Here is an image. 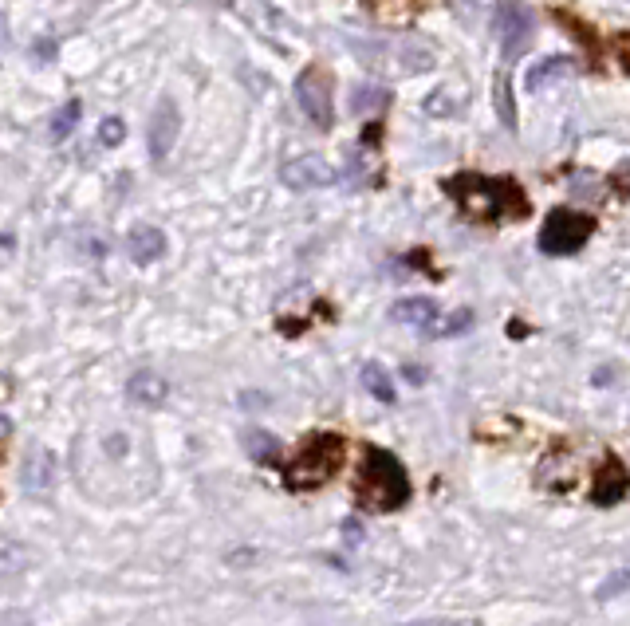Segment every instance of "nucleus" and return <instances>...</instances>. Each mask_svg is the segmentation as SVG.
<instances>
[{"label": "nucleus", "mask_w": 630, "mask_h": 626, "mask_svg": "<svg viewBox=\"0 0 630 626\" xmlns=\"http://www.w3.org/2000/svg\"><path fill=\"white\" fill-rule=\"evenodd\" d=\"M335 178H339V174H335V166H331V162H323L319 154L292 158V162H284V170H280V182H284V186H292V189H300V193L331 186Z\"/></svg>", "instance_id": "nucleus-8"}, {"label": "nucleus", "mask_w": 630, "mask_h": 626, "mask_svg": "<svg viewBox=\"0 0 630 626\" xmlns=\"http://www.w3.org/2000/svg\"><path fill=\"white\" fill-rule=\"evenodd\" d=\"M571 71H575V63L567 60V56H548V60H540L536 67H528V79H524V87H528V91L552 87L556 79H567Z\"/></svg>", "instance_id": "nucleus-14"}, {"label": "nucleus", "mask_w": 630, "mask_h": 626, "mask_svg": "<svg viewBox=\"0 0 630 626\" xmlns=\"http://www.w3.org/2000/svg\"><path fill=\"white\" fill-rule=\"evenodd\" d=\"M343 532L351 536V544H359V536H363V528H359L355 520H343Z\"/></svg>", "instance_id": "nucleus-23"}, {"label": "nucleus", "mask_w": 630, "mask_h": 626, "mask_svg": "<svg viewBox=\"0 0 630 626\" xmlns=\"http://www.w3.org/2000/svg\"><path fill=\"white\" fill-rule=\"evenodd\" d=\"M453 201L473 217V221H504V217H524L528 201L512 178H481V174H461L449 182Z\"/></svg>", "instance_id": "nucleus-2"}, {"label": "nucleus", "mask_w": 630, "mask_h": 626, "mask_svg": "<svg viewBox=\"0 0 630 626\" xmlns=\"http://www.w3.org/2000/svg\"><path fill=\"white\" fill-rule=\"evenodd\" d=\"M8 434H12V422H8V414H0V441H8Z\"/></svg>", "instance_id": "nucleus-24"}, {"label": "nucleus", "mask_w": 630, "mask_h": 626, "mask_svg": "<svg viewBox=\"0 0 630 626\" xmlns=\"http://www.w3.org/2000/svg\"><path fill=\"white\" fill-rule=\"evenodd\" d=\"M627 493H630V477H627V469H623V461H619V457H607V461L599 465V473H595L591 504H595V508H611V504L623 501Z\"/></svg>", "instance_id": "nucleus-9"}, {"label": "nucleus", "mask_w": 630, "mask_h": 626, "mask_svg": "<svg viewBox=\"0 0 630 626\" xmlns=\"http://www.w3.org/2000/svg\"><path fill=\"white\" fill-rule=\"evenodd\" d=\"M178 130H182V111L174 99H158L154 115H150V158L154 162H166L174 142H178Z\"/></svg>", "instance_id": "nucleus-7"}, {"label": "nucleus", "mask_w": 630, "mask_h": 626, "mask_svg": "<svg viewBox=\"0 0 630 626\" xmlns=\"http://www.w3.org/2000/svg\"><path fill=\"white\" fill-rule=\"evenodd\" d=\"M126 394H130L138 406H162L166 394H170V386H166V378L154 375V371H138V375L126 382Z\"/></svg>", "instance_id": "nucleus-12"}, {"label": "nucleus", "mask_w": 630, "mask_h": 626, "mask_svg": "<svg viewBox=\"0 0 630 626\" xmlns=\"http://www.w3.org/2000/svg\"><path fill=\"white\" fill-rule=\"evenodd\" d=\"M79 111H83L79 99H67V107H63L60 115H56V123H52V134H56V138H67V134L75 130V123H79Z\"/></svg>", "instance_id": "nucleus-21"}, {"label": "nucleus", "mask_w": 630, "mask_h": 626, "mask_svg": "<svg viewBox=\"0 0 630 626\" xmlns=\"http://www.w3.org/2000/svg\"><path fill=\"white\" fill-rule=\"evenodd\" d=\"M390 319L394 323H406V327H426L430 319H438V304L430 296H406L390 308Z\"/></svg>", "instance_id": "nucleus-13"}, {"label": "nucleus", "mask_w": 630, "mask_h": 626, "mask_svg": "<svg viewBox=\"0 0 630 626\" xmlns=\"http://www.w3.org/2000/svg\"><path fill=\"white\" fill-rule=\"evenodd\" d=\"M595 233V221L587 213H575V209H552L544 217V229H540V252L548 256H571L579 252Z\"/></svg>", "instance_id": "nucleus-4"}, {"label": "nucleus", "mask_w": 630, "mask_h": 626, "mask_svg": "<svg viewBox=\"0 0 630 626\" xmlns=\"http://www.w3.org/2000/svg\"><path fill=\"white\" fill-rule=\"evenodd\" d=\"M422 331H426V335H434V339H453V335H465V331H473V312H469V308H461V312H453V315L430 319Z\"/></svg>", "instance_id": "nucleus-15"}, {"label": "nucleus", "mask_w": 630, "mask_h": 626, "mask_svg": "<svg viewBox=\"0 0 630 626\" xmlns=\"http://www.w3.org/2000/svg\"><path fill=\"white\" fill-rule=\"evenodd\" d=\"M126 252L134 264H154L158 256H166V233L158 225H134L126 233Z\"/></svg>", "instance_id": "nucleus-10"}, {"label": "nucleus", "mask_w": 630, "mask_h": 626, "mask_svg": "<svg viewBox=\"0 0 630 626\" xmlns=\"http://www.w3.org/2000/svg\"><path fill=\"white\" fill-rule=\"evenodd\" d=\"M536 36V12L520 0H504L497 8V44L508 60H516Z\"/></svg>", "instance_id": "nucleus-6"}, {"label": "nucleus", "mask_w": 630, "mask_h": 626, "mask_svg": "<svg viewBox=\"0 0 630 626\" xmlns=\"http://www.w3.org/2000/svg\"><path fill=\"white\" fill-rule=\"evenodd\" d=\"M123 138H126L123 119H103V126H99V142H103V146H119Z\"/></svg>", "instance_id": "nucleus-22"}, {"label": "nucleus", "mask_w": 630, "mask_h": 626, "mask_svg": "<svg viewBox=\"0 0 630 626\" xmlns=\"http://www.w3.org/2000/svg\"><path fill=\"white\" fill-rule=\"evenodd\" d=\"M52 481H56V453L44 445H32V453L24 457V489L44 493L52 489Z\"/></svg>", "instance_id": "nucleus-11"}, {"label": "nucleus", "mask_w": 630, "mask_h": 626, "mask_svg": "<svg viewBox=\"0 0 630 626\" xmlns=\"http://www.w3.org/2000/svg\"><path fill=\"white\" fill-rule=\"evenodd\" d=\"M410 497H414V485H410L402 461L394 453H386L382 445H367L359 477H355V501L367 512H394Z\"/></svg>", "instance_id": "nucleus-1"}, {"label": "nucleus", "mask_w": 630, "mask_h": 626, "mask_svg": "<svg viewBox=\"0 0 630 626\" xmlns=\"http://www.w3.org/2000/svg\"><path fill=\"white\" fill-rule=\"evenodd\" d=\"M627 591H630V567H619V571H611V575L599 583L595 599L607 603V599H619V595H627Z\"/></svg>", "instance_id": "nucleus-19"}, {"label": "nucleus", "mask_w": 630, "mask_h": 626, "mask_svg": "<svg viewBox=\"0 0 630 626\" xmlns=\"http://www.w3.org/2000/svg\"><path fill=\"white\" fill-rule=\"evenodd\" d=\"M390 103V91L386 87H375V83H363L351 91V111L355 115H371V111H382Z\"/></svg>", "instance_id": "nucleus-16"}, {"label": "nucleus", "mask_w": 630, "mask_h": 626, "mask_svg": "<svg viewBox=\"0 0 630 626\" xmlns=\"http://www.w3.org/2000/svg\"><path fill=\"white\" fill-rule=\"evenodd\" d=\"M363 386H367V394L378 398V402H394V378L386 375V367H378V363H363Z\"/></svg>", "instance_id": "nucleus-17"}, {"label": "nucleus", "mask_w": 630, "mask_h": 626, "mask_svg": "<svg viewBox=\"0 0 630 626\" xmlns=\"http://www.w3.org/2000/svg\"><path fill=\"white\" fill-rule=\"evenodd\" d=\"M296 103L319 130L335 126V79H331L327 67H315L312 63V67H304L296 75Z\"/></svg>", "instance_id": "nucleus-5"}, {"label": "nucleus", "mask_w": 630, "mask_h": 626, "mask_svg": "<svg viewBox=\"0 0 630 626\" xmlns=\"http://www.w3.org/2000/svg\"><path fill=\"white\" fill-rule=\"evenodd\" d=\"M493 103H497V115L508 130H516V107H512V87H508V75L497 71L493 75Z\"/></svg>", "instance_id": "nucleus-18"}, {"label": "nucleus", "mask_w": 630, "mask_h": 626, "mask_svg": "<svg viewBox=\"0 0 630 626\" xmlns=\"http://www.w3.org/2000/svg\"><path fill=\"white\" fill-rule=\"evenodd\" d=\"M245 441H249V453L256 461H276L280 457V441L272 438V434H264V430H252Z\"/></svg>", "instance_id": "nucleus-20"}, {"label": "nucleus", "mask_w": 630, "mask_h": 626, "mask_svg": "<svg viewBox=\"0 0 630 626\" xmlns=\"http://www.w3.org/2000/svg\"><path fill=\"white\" fill-rule=\"evenodd\" d=\"M343 457H347V445L335 434H312L296 449V457L288 461L284 477L292 489H315L323 481H331L339 469H343Z\"/></svg>", "instance_id": "nucleus-3"}]
</instances>
